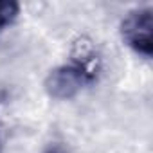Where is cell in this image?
<instances>
[{
  "label": "cell",
  "mask_w": 153,
  "mask_h": 153,
  "mask_svg": "<svg viewBox=\"0 0 153 153\" xmlns=\"http://www.w3.org/2000/svg\"><path fill=\"white\" fill-rule=\"evenodd\" d=\"M47 153H63V151H59V149H51V151H47Z\"/></svg>",
  "instance_id": "obj_4"
},
{
  "label": "cell",
  "mask_w": 153,
  "mask_h": 153,
  "mask_svg": "<svg viewBox=\"0 0 153 153\" xmlns=\"http://www.w3.org/2000/svg\"><path fill=\"white\" fill-rule=\"evenodd\" d=\"M72 58L74 61L70 65H61L51 70V74L45 79V90L54 99H59V101L70 99L81 88H85L96 79L97 59L90 43L78 42L74 45Z\"/></svg>",
  "instance_id": "obj_1"
},
{
  "label": "cell",
  "mask_w": 153,
  "mask_h": 153,
  "mask_svg": "<svg viewBox=\"0 0 153 153\" xmlns=\"http://www.w3.org/2000/svg\"><path fill=\"white\" fill-rule=\"evenodd\" d=\"M18 15V4L9 0H0V31L6 25H9Z\"/></svg>",
  "instance_id": "obj_3"
},
{
  "label": "cell",
  "mask_w": 153,
  "mask_h": 153,
  "mask_svg": "<svg viewBox=\"0 0 153 153\" xmlns=\"http://www.w3.org/2000/svg\"><path fill=\"white\" fill-rule=\"evenodd\" d=\"M151 33H153V11L149 7L128 13V16L121 24V34L126 45L144 58H151L153 52Z\"/></svg>",
  "instance_id": "obj_2"
}]
</instances>
